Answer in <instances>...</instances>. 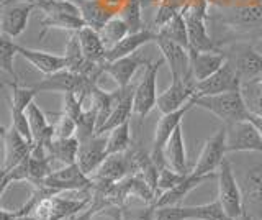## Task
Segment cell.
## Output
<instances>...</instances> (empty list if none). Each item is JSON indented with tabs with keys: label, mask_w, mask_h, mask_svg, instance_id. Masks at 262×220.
I'll list each match as a JSON object with an SVG mask.
<instances>
[{
	"label": "cell",
	"mask_w": 262,
	"mask_h": 220,
	"mask_svg": "<svg viewBox=\"0 0 262 220\" xmlns=\"http://www.w3.org/2000/svg\"><path fill=\"white\" fill-rule=\"evenodd\" d=\"M192 101L195 104V107L213 113L225 125H233L236 122L248 120L249 115L248 105L244 102L241 91L223 92L215 95H200V97H193Z\"/></svg>",
	"instance_id": "cell-1"
},
{
	"label": "cell",
	"mask_w": 262,
	"mask_h": 220,
	"mask_svg": "<svg viewBox=\"0 0 262 220\" xmlns=\"http://www.w3.org/2000/svg\"><path fill=\"white\" fill-rule=\"evenodd\" d=\"M243 220H252V215L249 214V212H248V210H246V212H244V215H243Z\"/></svg>",
	"instance_id": "cell-48"
},
{
	"label": "cell",
	"mask_w": 262,
	"mask_h": 220,
	"mask_svg": "<svg viewBox=\"0 0 262 220\" xmlns=\"http://www.w3.org/2000/svg\"><path fill=\"white\" fill-rule=\"evenodd\" d=\"M33 10L36 7L33 4H8L2 5V17H0V28L2 35L10 38H18L28 27V22Z\"/></svg>",
	"instance_id": "cell-15"
},
{
	"label": "cell",
	"mask_w": 262,
	"mask_h": 220,
	"mask_svg": "<svg viewBox=\"0 0 262 220\" xmlns=\"http://www.w3.org/2000/svg\"><path fill=\"white\" fill-rule=\"evenodd\" d=\"M79 146H80V140L77 136L54 138V140L48 145V150H49L51 159L61 163L62 166H68V165H76L77 163Z\"/></svg>",
	"instance_id": "cell-30"
},
{
	"label": "cell",
	"mask_w": 262,
	"mask_h": 220,
	"mask_svg": "<svg viewBox=\"0 0 262 220\" xmlns=\"http://www.w3.org/2000/svg\"><path fill=\"white\" fill-rule=\"evenodd\" d=\"M225 22L231 27L252 30V35L256 36V33L262 28V0L256 4L236 7L233 10H228Z\"/></svg>",
	"instance_id": "cell-23"
},
{
	"label": "cell",
	"mask_w": 262,
	"mask_h": 220,
	"mask_svg": "<svg viewBox=\"0 0 262 220\" xmlns=\"http://www.w3.org/2000/svg\"><path fill=\"white\" fill-rule=\"evenodd\" d=\"M129 171H133V165H131V158L128 156V151L110 154L102 163V166L94 173L92 181L98 184H117L123 181V177Z\"/></svg>",
	"instance_id": "cell-18"
},
{
	"label": "cell",
	"mask_w": 262,
	"mask_h": 220,
	"mask_svg": "<svg viewBox=\"0 0 262 220\" xmlns=\"http://www.w3.org/2000/svg\"><path fill=\"white\" fill-rule=\"evenodd\" d=\"M77 135V122L68 113H59L54 122V138H72Z\"/></svg>",
	"instance_id": "cell-41"
},
{
	"label": "cell",
	"mask_w": 262,
	"mask_h": 220,
	"mask_svg": "<svg viewBox=\"0 0 262 220\" xmlns=\"http://www.w3.org/2000/svg\"><path fill=\"white\" fill-rule=\"evenodd\" d=\"M226 59L234 66L243 84L262 79V54H259L249 43H234L223 48Z\"/></svg>",
	"instance_id": "cell-7"
},
{
	"label": "cell",
	"mask_w": 262,
	"mask_h": 220,
	"mask_svg": "<svg viewBox=\"0 0 262 220\" xmlns=\"http://www.w3.org/2000/svg\"><path fill=\"white\" fill-rule=\"evenodd\" d=\"M18 56V43L13 42V38L2 35L0 36V66H2V71L10 74L13 81H18V76H16L15 71V58Z\"/></svg>",
	"instance_id": "cell-35"
},
{
	"label": "cell",
	"mask_w": 262,
	"mask_h": 220,
	"mask_svg": "<svg viewBox=\"0 0 262 220\" xmlns=\"http://www.w3.org/2000/svg\"><path fill=\"white\" fill-rule=\"evenodd\" d=\"M120 17L126 22L129 33H136V31H141L146 28L143 22L141 0H126L120 10Z\"/></svg>",
	"instance_id": "cell-36"
},
{
	"label": "cell",
	"mask_w": 262,
	"mask_h": 220,
	"mask_svg": "<svg viewBox=\"0 0 262 220\" xmlns=\"http://www.w3.org/2000/svg\"><path fill=\"white\" fill-rule=\"evenodd\" d=\"M38 10L43 13L39 20V25L43 27L39 38H43L49 30H68L76 33L87 27L74 0H49Z\"/></svg>",
	"instance_id": "cell-2"
},
{
	"label": "cell",
	"mask_w": 262,
	"mask_h": 220,
	"mask_svg": "<svg viewBox=\"0 0 262 220\" xmlns=\"http://www.w3.org/2000/svg\"><path fill=\"white\" fill-rule=\"evenodd\" d=\"M241 92L246 105H248V110L251 113L262 115V79L243 84Z\"/></svg>",
	"instance_id": "cell-37"
},
{
	"label": "cell",
	"mask_w": 262,
	"mask_h": 220,
	"mask_svg": "<svg viewBox=\"0 0 262 220\" xmlns=\"http://www.w3.org/2000/svg\"><path fill=\"white\" fill-rule=\"evenodd\" d=\"M74 2L77 4L85 25L97 31H100L106 25V22L117 15V10H113L110 5L100 0H74Z\"/></svg>",
	"instance_id": "cell-25"
},
{
	"label": "cell",
	"mask_w": 262,
	"mask_h": 220,
	"mask_svg": "<svg viewBox=\"0 0 262 220\" xmlns=\"http://www.w3.org/2000/svg\"><path fill=\"white\" fill-rule=\"evenodd\" d=\"M156 39H158V31L151 28H144L141 31H136V33H129L120 43H117L110 50H106V63L125 58L128 54H133L141 50L143 46L156 42Z\"/></svg>",
	"instance_id": "cell-20"
},
{
	"label": "cell",
	"mask_w": 262,
	"mask_h": 220,
	"mask_svg": "<svg viewBox=\"0 0 262 220\" xmlns=\"http://www.w3.org/2000/svg\"><path fill=\"white\" fill-rule=\"evenodd\" d=\"M2 138H4V171H8L20 165L21 161L27 159L33 145L25 140V138L16 132L15 128H2Z\"/></svg>",
	"instance_id": "cell-17"
},
{
	"label": "cell",
	"mask_w": 262,
	"mask_h": 220,
	"mask_svg": "<svg viewBox=\"0 0 262 220\" xmlns=\"http://www.w3.org/2000/svg\"><path fill=\"white\" fill-rule=\"evenodd\" d=\"M7 86L12 89V107H16L20 110H27L30 105L35 102V95L38 94L33 87H21L18 81L7 83Z\"/></svg>",
	"instance_id": "cell-38"
},
{
	"label": "cell",
	"mask_w": 262,
	"mask_h": 220,
	"mask_svg": "<svg viewBox=\"0 0 262 220\" xmlns=\"http://www.w3.org/2000/svg\"><path fill=\"white\" fill-rule=\"evenodd\" d=\"M46 2H49V0H2V5H8V4H33L36 9H39V7L45 5Z\"/></svg>",
	"instance_id": "cell-45"
},
{
	"label": "cell",
	"mask_w": 262,
	"mask_h": 220,
	"mask_svg": "<svg viewBox=\"0 0 262 220\" xmlns=\"http://www.w3.org/2000/svg\"><path fill=\"white\" fill-rule=\"evenodd\" d=\"M188 176V174H187ZM185 179L184 174L177 173V171H174L170 166H166V168H161L159 169V179H158V194L159 195L162 192H166L169 189H172V187H176L179 183H182Z\"/></svg>",
	"instance_id": "cell-40"
},
{
	"label": "cell",
	"mask_w": 262,
	"mask_h": 220,
	"mask_svg": "<svg viewBox=\"0 0 262 220\" xmlns=\"http://www.w3.org/2000/svg\"><path fill=\"white\" fill-rule=\"evenodd\" d=\"M27 115L30 120L31 133L35 138V143L49 145L54 140V124H49L46 113L39 109V105L33 102L27 109Z\"/></svg>",
	"instance_id": "cell-29"
},
{
	"label": "cell",
	"mask_w": 262,
	"mask_h": 220,
	"mask_svg": "<svg viewBox=\"0 0 262 220\" xmlns=\"http://www.w3.org/2000/svg\"><path fill=\"white\" fill-rule=\"evenodd\" d=\"M259 220H262V217H260V218H259Z\"/></svg>",
	"instance_id": "cell-49"
},
{
	"label": "cell",
	"mask_w": 262,
	"mask_h": 220,
	"mask_svg": "<svg viewBox=\"0 0 262 220\" xmlns=\"http://www.w3.org/2000/svg\"><path fill=\"white\" fill-rule=\"evenodd\" d=\"M103 45L106 46V50H110L117 43H120L123 38L129 35V28L126 25V22L123 20L120 15H115L112 20L106 22V25L98 31Z\"/></svg>",
	"instance_id": "cell-33"
},
{
	"label": "cell",
	"mask_w": 262,
	"mask_h": 220,
	"mask_svg": "<svg viewBox=\"0 0 262 220\" xmlns=\"http://www.w3.org/2000/svg\"><path fill=\"white\" fill-rule=\"evenodd\" d=\"M228 127V153H262V135L249 120L236 122Z\"/></svg>",
	"instance_id": "cell-12"
},
{
	"label": "cell",
	"mask_w": 262,
	"mask_h": 220,
	"mask_svg": "<svg viewBox=\"0 0 262 220\" xmlns=\"http://www.w3.org/2000/svg\"><path fill=\"white\" fill-rule=\"evenodd\" d=\"M18 56H21L23 59H27L33 68L38 69L39 72H43L45 76L54 74V72L68 68V63H66L64 54L33 50V48H27V46L18 45Z\"/></svg>",
	"instance_id": "cell-19"
},
{
	"label": "cell",
	"mask_w": 262,
	"mask_h": 220,
	"mask_svg": "<svg viewBox=\"0 0 262 220\" xmlns=\"http://www.w3.org/2000/svg\"><path fill=\"white\" fill-rule=\"evenodd\" d=\"M248 120L259 130V133L262 135V115H259V113H251V112H249Z\"/></svg>",
	"instance_id": "cell-46"
},
{
	"label": "cell",
	"mask_w": 262,
	"mask_h": 220,
	"mask_svg": "<svg viewBox=\"0 0 262 220\" xmlns=\"http://www.w3.org/2000/svg\"><path fill=\"white\" fill-rule=\"evenodd\" d=\"M41 186L48 187V189L54 191L56 194L59 192H69V191H84L87 187L94 184L92 177L87 176L82 171L77 163L76 165H68L62 166L61 169H54L45 181L39 183ZM36 186V184H35Z\"/></svg>",
	"instance_id": "cell-10"
},
{
	"label": "cell",
	"mask_w": 262,
	"mask_h": 220,
	"mask_svg": "<svg viewBox=\"0 0 262 220\" xmlns=\"http://www.w3.org/2000/svg\"><path fill=\"white\" fill-rule=\"evenodd\" d=\"M188 51H190L192 74L196 83L215 74L226 63V54L223 51H195V50H188Z\"/></svg>",
	"instance_id": "cell-22"
},
{
	"label": "cell",
	"mask_w": 262,
	"mask_h": 220,
	"mask_svg": "<svg viewBox=\"0 0 262 220\" xmlns=\"http://www.w3.org/2000/svg\"><path fill=\"white\" fill-rule=\"evenodd\" d=\"M226 154H228V127L223 124L215 132V135H211L205 142L200 151V156L196 159L190 173L195 176L216 174V171L226 159Z\"/></svg>",
	"instance_id": "cell-3"
},
{
	"label": "cell",
	"mask_w": 262,
	"mask_h": 220,
	"mask_svg": "<svg viewBox=\"0 0 262 220\" xmlns=\"http://www.w3.org/2000/svg\"><path fill=\"white\" fill-rule=\"evenodd\" d=\"M187 214L190 220H234L226 214L218 199L202 206H187Z\"/></svg>",
	"instance_id": "cell-32"
},
{
	"label": "cell",
	"mask_w": 262,
	"mask_h": 220,
	"mask_svg": "<svg viewBox=\"0 0 262 220\" xmlns=\"http://www.w3.org/2000/svg\"><path fill=\"white\" fill-rule=\"evenodd\" d=\"M106 138L105 135H94L82 140L77 154V166L84 171L87 176L92 177L94 173L102 166L106 159Z\"/></svg>",
	"instance_id": "cell-14"
},
{
	"label": "cell",
	"mask_w": 262,
	"mask_h": 220,
	"mask_svg": "<svg viewBox=\"0 0 262 220\" xmlns=\"http://www.w3.org/2000/svg\"><path fill=\"white\" fill-rule=\"evenodd\" d=\"M77 36L80 42L82 53H84L87 61L97 63V64L106 63V46L103 45L100 33H98L97 30L90 27H84L77 31Z\"/></svg>",
	"instance_id": "cell-28"
},
{
	"label": "cell",
	"mask_w": 262,
	"mask_h": 220,
	"mask_svg": "<svg viewBox=\"0 0 262 220\" xmlns=\"http://www.w3.org/2000/svg\"><path fill=\"white\" fill-rule=\"evenodd\" d=\"M149 59H146L143 53H133L125 58L105 63V74H108L118 87H128L133 83V77L141 66H147Z\"/></svg>",
	"instance_id": "cell-16"
},
{
	"label": "cell",
	"mask_w": 262,
	"mask_h": 220,
	"mask_svg": "<svg viewBox=\"0 0 262 220\" xmlns=\"http://www.w3.org/2000/svg\"><path fill=\"white\" fill-rule=\"evenodd\" d=\"M156 220H190L187 206H164L156 207Z\"/></svg>",
	"instance_id": "cell-43"
},
{
	"label": "cell",
	"mask_w": 262,
	"mask_h": 220,
	"mask_svg": "<svg viewBox=\"0 0 262 220\" xmlns=\"http://www.w3.org/2000/svg\"><path fill=\"white\" fill-rule=\"evenodd\" d=\"M135 89H136V86L121 87V94H120V101L117 104V107H115V110L112 112L110 118L105 122V125L97 130V135L110 133L112 130H115L117 127L131 120V115H135V110H133Z\"/></svg>",
	"instance_id": "cell-24"
},
{
	"label": "cell",
	"mask_w": 262,
	"mask_h": 220,
	"mask_svg": "<svg viewBox=\"0 0 262 220\" xmlns=\"http://www.w3.org/2000/svg\"><path fill=\"white\" fill-rule=\"evenodd\" d=\"M185 22L190 38V50L195 51H221L220 45L208 35L207 18H208V4L207 0H199L190 9H187Z\"/></svg>",
	"instance_id": "cell-4"
},
{
	"label": "cell",
	"mask_w": 262,
	"mask_h": 220,
	"mask_svg": "<svg viewBox=\"0 0 262 220\" xmlns=\"http://www.w3.org/2000/svg\"><path fill=\"white\" fill-rule=\"evenodd\" d=\"M13 220H36L35 215H23V217H18V218H13Z\"/></svg>",
	"instance_id": "cell-47"
},
{
	"label": "cell",
	"mask_w": 262,
	"mask_h": 220,
	"mask_svg": "<svg viewBox=\"0 0 262 220\" xmlns=\"http://www.w3.org/2000/svg\"><path fill=\"white\" fill-rule=\"evenodd\" d=\"M164 158L167 161V166H170L174 171H177V173L184 174V176L190 174L192 169H188L182 125L177 127L176 132L172 133L170 140L167 142L166 148H164Z\"/></svg>",
	"instance_id": "cell-26"
},
{
	"label": "cell",
	"mask_w": 262,
	"mask_h": 220,
	"mask_svg": "<svg viewBox=\"0 0 262 220\" xmlns=\"http://www.w3.org/2000/svg\"><path fill=\"white\" fill-rule=\"evenodd\" d=\"M161 56L167 63L170 71V81H195L192 74V63H190V51L187 48L180 46L167 38L158 35L156 39Z\"/></svg>",
	"instance_id": "cell-9"
},
{
	"label": "cell",
	"mask_w": 262,
	"mask_h": 220,
	"mask_svg": "<svg viewBox=\"0 0 262 220\" xmlns=\"http://www.w3.org/2000/svg\"><path fill=\"white\" fill-rule=\"evenodd\" d=\"M158 35L187 48V50H190V38H188V28H187L184 12H179L169 23L159 28Z\"/></svg>",
	"instance_id": "cell-31"
},
{
	"label": "cell",
	"mask_w": 262,
	"mask_h": 220,
	"mask_svg": "<svg viewBox=\"0 0 262 220\" xmlns=\"http://www.w3.org/2000/svg\"><path fill=\"white\" fill-rule=\"evenodd\" d=\"M193 107H195V104H193V101H190L185 107L179 109L176 112H170V113H164V115L159 118L158 125H156L152 150H151V158L159 169L167 166V161L164 158V148H166L167 142L170 140V136L177 130V127L182 125V118L185 117V113Z\"/></svg>",
	"instance_id": "cell-8"
},
{
	"label": "cell",
	"mask_w": 262,
	"mask_h": 220,
	"mask_svg": "<svg viewBox=\"0 0 262 220\" xmlns=\"http://www.w3.org/2000/svg\"><path fill=\"white\" fill-rule=\"evenodd\" d=\"M241 189L246 210L249 207L262 209V163L246 171Z\"/></svg>",
	"instance_id": "cell-27"
},
{
	"label": "cell",
	"mask_w": 262,
	"mask_h": 220,
	"mask_svg": "<svg viewBox=\"0 0 262 220\" xmlns=\"http://www.w3.org/2000/svg\"><path fill=\"white\" fill-rule=\"evenodd\" d=\"M131 146V132H129V122L117 127L106 136V154H118L126 153Z\"/></svg>",
	"instance_id": "cell-34"
},
{
	"label": "cell",
	"mask_w": 262,
	"mask_h": 220,
	"mask_svg": "<svg viewBox=\"0 0 262 220\" xmlns=\"http://www.w3.org/2000/svg\"><path fill=\"white\" fill-rule=\"evenodd\" d=\"M10 113H12V128H15L25 140H28L31 145H35V138L31 133V127H30V120L27 115V110H20L16 107L10 105Z\"/></svg>",
	"instance_id": "cell-39"
},
{
	"label": "cell",
	"mask_w": 262,
	"mask_h": 220,
	"mask_svg": "<svg viewBox=\"0 0 262 220\" xmlns=\"http://www.w3.org/2000/svg\"><path fill=\"white\" fill-rule=\"evenodd\" d=\"M218 201L231 218L234 220L243 218L246 212L243 189L236 181V176L233 173V168L229 165L228 158L223 161V165L218 169Z\"/></svg>",
	"instance_id": "cell-5"
},
{
	"label": "cell",
	"mask_w": 262,
	"mask_h": 220,
	"mask_svg": "<svg viewBox=\"0 0 262 220\" xmlns=\"http://www.w3.org/2000/svg\"><path fill=\"white\" fill-rule=\"evenodd\" d=\"M177 13H179V10L176 9L174 5L162 4L158 9V15H156V25H158V30L162 28L164 25H166V23H169ZM158 30H156V31H158Z\"/></svg>",
	"instance_id": "cell-44"
},
{
	"label": "cell",
	"mask_w": 262,
	"mask_h": 220,
	"mask_svg": "<svg viewBox=\"0 0 262 220\" xmlns=\"http://www.w3.org/2000/svg\"><path fill=\"white\" fill-rule=\"evenodd\" d=\"M241 87H243V81L239 74L236 72L233 64L226 59V63L215 72V74H211L210 77L196 83L195 97L234 92V91H241Z\"/></svg>",
	"instance_id": "cell-11"
},
{
	"label": "cell",
	"mask_w": 262,
	"mask_h": 220,
	"mask_svg": "<svg viewBox=\"0 0 262 220\" xmlns=\"http://www.w3.org/2000/svg\"><path fill=\"white\" fill-rule=\"evenodd\" d=\"M82 105H84V99L76 94V92H68L64 94V101H62V112L68 113L69 117H72L74 120L79 124V120L84 115V109H82Z\"/></svg>",
	"instance_id": "cell-42"
},
{
	"label": "cell",
	"mask_w": 262,
	"mask_h": 220,
	"mask_svg": "<svg viewBox=\"0 0 262 220\" xmlns=\"http://www.w3.org/2000/svg\"><path fill=\"white\" fill-rule=\"evenodd\" d=\"M166 63L164 58H161L158 61H149V64L144 69V74L141 77V81L136 84L135 89V99H133V110L135 115L139 118H144L151 113L152 109H156L158 105V72L159 68Z\"/></svg>",
	"instance_id": "cell-6"
},
{
	"label": "cell",
	"mask_w": 262,
	"mask_h": 220,
	"mask_svg": "<svg viewBox=\"0 0 262 220\" xmlns=\"http://www.w3.org/2000/svg\"><path fill=\"white\" fill-rule=\"evenodd\" d=\"M218 174H211V176H195V174H188L185 176V179L182 183H179L176 187H172V189L162 192L159 195H156V199L152 202L154 207H164V206H179L180 202L185 199V195L190 194L195 187L202 186L203 183H207L208 179L215 177Z\"/></svg>",
	"instance_id": "cell-21"
},
{
	"label": "cell",
	"mask_w": 262,
	"mask_h": 220,
	"mask_svg": "<svg viewBox=\"0 0 262 220\" xmlns=\"http://www.w3.org/2000/svg\"><path fill=\"white\" fill-rule=\"evenodd\" d=\"M196 81H170V86L158 95V110L162 113H170L185 107L195 97Z\"/></svg>",
	"instance_id": "cell-13"
}]
</instances>
